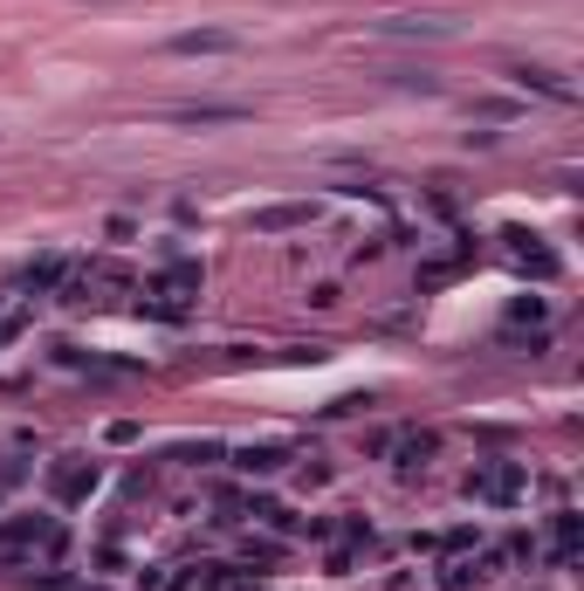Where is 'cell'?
I'll use <instances>...</instances> for the list:
<instances>
[{
    "instance_id": "obj_1",
    "label": "cell",
    "mask_w": 584,
    "mask_h": 591,
    "mask_svg": "<svg viewBox=\"0 0 584 591\" xmlns=\"http://www.w3.org/2000/svg\"><path fill=\"white\" fill-rule=\"evenodd\" d=\"M62 550V523L42 509H14L0 516V557H56Z\"/></svg>"
},
{
    "instance_id": "obj_2",
    "label": "cell",
    "mask_w": 584,
    "mask_h": 591,
    "mask_svg": "<svg viewBox=\"0 0 584 591\" xmlns=\"http://www.w3.org/2000/svg\"><path fill=\"white\" fill-rule=\"evenodd\" d=\"M523 496H529V468H523V461H474V468H468V502L509 509Z\"/></svg>"
},
{
    "instance_id": "obj_3",
    "label": "cell",
    "mask_w": 584,
    "mask_h": 591,
    "mask_svg": "<svg viewBox=\"0 0 584 591\" xmlns=\"http://www.w3.org/2000/svg\"><path fill=\"white\" fill-rule=\"evenodd\" d=\"M193 296H199V269H193V262H172L165 275L145 282V303H138V310H151V317H186Z\"/></svg>"
},
{
    "instance_id": "obj_4",
    "label": "cell",
    "mask_w": 584,
    "mask_h": 591,
    "mask_svg": "<svg viewBox=\"0 0 584 591\" xmlns=\"http://www.w3.org/2000/svg\"><path fill=\"white\" fill-rule=\"evenodd\" d=\"M96 481H104V468H96V461L62 454L56 468H48V496H56V502H83V496H96Z\"/></svg>"
},
{
    "instance_id": "obj_5",
    "label": "cell",
    "mask_w": 584,
    "mask_h": 591,
    "mask_svg": "<svg viewBox=\"0 0 584 591\" xmlns=\"http://www.w3.org/2000/svg\"><path fill=\"white\" fill-rule=\"evenodd\" d=\"M227 48H241L227 29H193V35H172V56H227Z\"/></svg>"
},
{
    "instance_id": "obj_6",
    "label": "cell",
    "mask_w": 584,
    "mask_h": 591,
    "mask_svg": "<svg viewBox=\"0 0 584 591\" xmlns=\"http://www.w3.org/2000/svg\"><path fill=\"white\" fill-rule=\"evenodd\" d=\"M516 83H523V90H543L550 104H571V96H577V90H571L557 69H516Z\"/></svg>"
},
{
    "instance_id": "obj_7",
    "label": "cell",
    "mask_w": 584,
    "mask_h": 591,
    "mask_svg": "<svg viewBox=\"0 0 584 591\" xmlns=\"http://www.w3.org/2000/svg\"><path fill=\"white\" fill-rule=\"evenodd\" d=\"M180 124H234V117H248L241 104H186V111H172Z\"/></svg>"
},
{
    "instance_id": "obj_8",
    "label": "cell",
    "mask_w": 584,
    "mask_h": 591,
    "mask_svg": "<svg viewBox=\"0 0 584 591\" xmlns=\"http://www.w3.org/2000/svg\"><path fill=\"white\" fill-rule=\"evenodd\" d=\"M378 35H392V42H413V35H447V21H378Z\"/></svg>"
},
{
    "instance_id": "obj_9",
    "label": "cell",
    "mask_w": 584,
    "mask_h": 591,
    "mask_svg": "<svg viewBox=\"0 0 584 591\" xmlns=\"http://www.w3.org/2000/svg\"><path fill=\"white\" fill-rule=\"evenodd\" d=\"M241 468H248V475H275V468H283V447H248Z\"/></svg>"
}]
</instances>
